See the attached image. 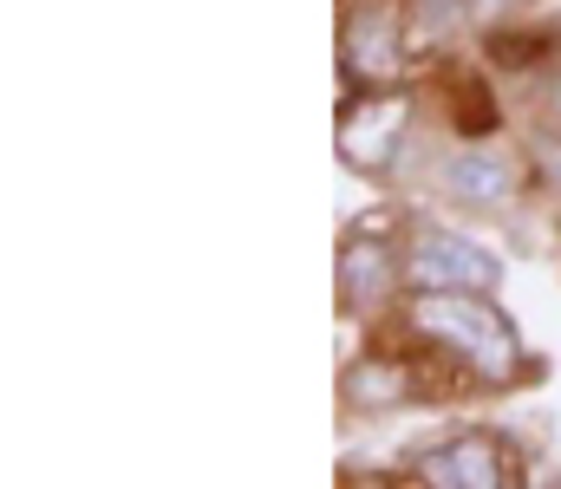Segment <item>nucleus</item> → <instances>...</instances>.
Listing matches in <instances>:
<instances>
[{
    "label": "nucleus",
    "mask_w": 561,
    "mask_h": 489,
    "mask_svg": "<svg viewBox=\"0 0 561 489\" xmlns=\"http://www.w3.org/2000/svg\"><path fill=\"white\" fill-rule=\"evenodd\" d=\"M405 326L424 346H437L444 359H457L470 379H483V385H516L529 372L516 326L496 314V301H483L470 288H419Z\"/></svg>",
    "instance_id": "nucleus-1"
},
{
    "label": "nucleus",
    "mask_w": 561,
    "mask_h": 489,
    "mask_svg": "<svg viewBox=\"0 0 561 489\" xmlns=\"http://www.w3.org/2000/svg\"><path fill=\"white\" fill-rule=\"evenodd\" d=\"M340 59L353 85H392L405 66V0H346Z\"/></svg>",
    "instance_id": "nucleus-2"
},
{
    "label": "nucleus",
    "mask_w": 561,
    "mask_h": 489,
    "mask_svg": "<svg viewBox=\"0 0 561 489\" xmlns=\"http://www.w3.org/2000/svg\"><path fill=\"white\" fill-rule=\"evenodd\" d=\"M412 484H431V489H516L523 470H516V451H510L503 438L463 431V438H450V444L419 451Z\"/></svg>",
    "instance_id": "nucleus-3"
},
{
    "label": "nucleus",
    "mask_w": 561,
    "mask_h": 489,
    "mask_svg": "<svg viewBox=\"0 0 561 489\" xmlns=\"http://www.w3.org/2000/svg\"><path fill=\"white\" fill-rule=\"evenodd\" d=\"M405 281L412 288H470V294H490L496 288V255L477 248L457 229L419 222L412 229V248H405Z\"/></svg>",
    "instance_id": "nucleus-4"
},
{
    "label": "nucleus",
    "mask_w": 561,
    "mask_h": 489,
    "mask_svg": "<svg viewBox=\"0 0 561 489\" xmlns=\"http://www.w3.org/2000/svg\"><path fill=\"white\" fill-rule=\"evenodd\" d=\"M405 131H412V98L353 85V98L340 112V158L353 163V170H386V163L399 158Z\"/></svg>",
    "instance_id": "nucleus-5"
},
{
    "label": "nucleus",
    "mask_w": 561,
    "mask_h": 489,
    "mask_svg": "<svg viewBox=\"0 0 561 489\" xmlns=\"http://www.w3.org/2000/svg\"><path fill=\"white\" fill-rule=\"evenodd\" d=\"M392 281H399L392 229L359 222V229L340 242V301H346L353 314H379V307L392 301Z\"/></svg>",
    "instance_id": "nucleus-6"
},
{
    "label": "nucleus",
    "mask_w": 561,
    "mask_h": 489,
    "mask_svg": "<svg viewBox=\"0 0 561 489\" xmlns=\"http://www.w3.org/2000/svg\"><path fill=\"white\" fill-rule=\"evenodd\" d=\"M340 398L353 405V411H392V405H412L424 398V379L412 359H353L346 365V379H340Z\"/></svg>",
    "instance_id": "nucleus-7"
},
{
    "label": "nucleus",
    "mask_w": 561,
    "mask_h": 489,
    "mask_svg": "<svg viewBox=\"0 0 561 489\" xmlns=\"http://www.w3.org/2000/svg\"><path fill=\"white\" fill-rule=\"evenodd\" d=\"M516 183H523V170H516V158H503V151H463V158H450V170H444V189L463 196V202H477V209L510 202Z\"/></svg>",
    "instance_id": "nucleus-8"
},
{
    "label": "nucleus",
    "mask_w": 561,
    "mask_h": 489,
    "mask_svg": "<svg viewBox=\"0 0 561 489\" xmlns=\"http://www.w3.org/2000/svg\"><path fill=\"white\" fill-rule=\"evenodd\" d=\"M490 53H496L503 66H529L536 53H549V39H542V33H496V39H490Z\"/></svg>",
    "instance_id": "nucleus-9"
},
{
    "label": "nucleus",
    "mask_w": 561,
    "mask_h": 489,
    "mask_svg": "<svg viewBox=\"0 0 561 489\" xmlns=\"http://www.w3.org/2000/svg\"><path fill=\"white\" fill-rule=\"evenodd\" d=\"M457 13H463V7H457V0H424V20H431V26H450V20H457Z\"/></svg>",
    "instance_id": "nucleus-10"
},
{
    "label": "nucleus",
    "mask_w": 561,
    "mask_h": 489,
    "mask_svg": "<svg viewBox=\"0 0 561 489\" xmlns=\"http://www.w3.org/2000/svg\"><path fill=\"white\" fill-rule=\"evenodd\" d=\"M470 7H477V13H490V20H503V13H510V7H523V0H470Z\"/></svg>",
    "instance_id": "nucleus-11"
},
{
    "label": "nucleus",
    "mask_w": 561,
    "mask_h": 489,
    "mask_svg": "<svg viewBox=\"0 0 561 489\" xmlns=\"http://www.w3.org/2000/svg\"><path fill=\"white\" fill-rule=\"evenodd\" d=\"M556 118H561V85H556Z\"/></svg>",
    "instance_id": "nucleus-12"
}]
</instances>
